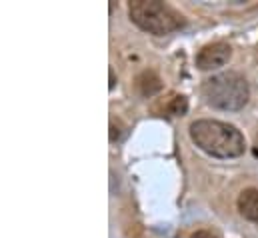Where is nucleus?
<instances>
[{"label":"nucleus","instance_id":"f257e3e1","mask_svg":"<svg viewBox=\"0 0 258 238\" xmlns=\"http://www.w3.org/2000/svg\"><path fill=\"white\" fill-rule=\"evenodd\" d=\"M192 144L212 158H238L246 150L244 134L230 122L198 118L188 126Z\"/></svg>","mask_w":258,"mask_h":238},{"label":"nucleus","instance_id":"f03ea898","mask_svg":"<svg viewBox=\"0 0 258 238\" xmlns=\"http://www.w3.org/2000/svg\"><path fill=\"white\" fill-rule=\"evenodd\" d=\"M200 92L208 106L216 110H226V112L242 110L250 100L248 80L240 72H234V70L208 76L202 82Z\"/></svg>","mask_w":258,"mask_h":238},{"label":"nucleus","instance_id":"7ed1b4c3","mask_svg":"<svg viewBox=\"0 0 258 238\" xmlns=\"http://www.w3.org/2000/svg\"><path fill=\"white\" fill-rule=\"evenodd\" d=\"M130 20L152 36H166L186 26L184 14L160 0H132L128 2Z\"/></svg>","mask_w":258,"mask_h":238},{"label":"nucleus","instance_id":"20e7f679","mask_svg":"<svg viewBox=\"0 0 258 238\" xmlns=\"http://www.w3.org/2000/svg\"><path fill=\"white\" fill-rule=\"evenodd\" d=\"M232 58V46L228 42H222V40H216V42H208L204 44L196 56H194V64L198 70H216L224 64H228V60Z\"/></svg>","mask_w":258,"mask_h":238},{"label":"nucleus","instance_id":"39448f33","mask_svg":"<svg viewBox=\"0 0 258 238\" xmlns=\"http://www.w3.org/2000/svg\"><path fill=\"white\" fill-rule=\"evenodd\" d=\"M236 210H238V214H240L244 220L258 224V188L256 186L244 188V190L238 194V198H236Z\"/></svg>","mask_w":258,"mask_h":238},{"label":"nucleus","instance_id":"423d86ee","mask_svg":"<svg viewBox=\"0 0 258 238\" xmlns=\"http://www.w3.org/2000/svg\"><path fill=\"white\" fill-rule=\"evenodd\" d=\"M134 86L142 98H152L154 94H158L162 90V78L154 70H142L136 76Z\"/></svg>","mask_w":258,"mask_h":238},{"label":"nucleus","instance_id":"0eeeda50","mask_svg":"<svg viewBox=\"0 0 258 238\" xmlns=\"http://www.w3.org/2000/svg\"><path fill=\"white\" fill-rule=\"evenodd\" d=\"M166 112L170 116H184L188 112V98L182 94H172L166 102Z\"/></svg>","mask_w":258,"mask_h":238},{"label":"nucleus","instance_id":"6e6552de","mask_svg":"<svg viewBox=\"0 0 258 238\" xmlns=\"http://www.w3.org/2000/svg\"><path fill=\"white\" fill-rule=\"evenodd\" d=\"M120 136H122V124L118 122V120H110V142H116V140H120Z\"/></svg>","mask_w":258,"mask_h":238},{"label":"nucleus","instance_id":"1a4fd4ad","mask_svg":"<svg viewBox=\"0 0 258 238\" xmlns=\"http://www.w3.org/2000/svg\"><path fill=\"white\" fill-rule=\"evenodd\" d=\"M188 238H218L212 230H196Z\"/></svg>","mask_w":258,"mask_h":238},{"label":"nucleus","instance_id":"9d476101","mask_svg":"<svg viewBox=\"0 0 258 238\" xmlns=\"http://www.w3.org/2000/svg\"><path fill=\"white\" fill-rule=\"evenodd\" d=\"M108 76H110L108 88H110V90H114V86H116V76H114V68H110V70H108Z\"/></svg>","mask_w":258,"mask_h":238},{"label":"nucleus","instance_id":"9b49d317","mask_svg":"<svg viewBox=\"0 0 258 238\" xmlns=\"http://www.w3.org/2000/svg\"><path fill=\"white\" fill-rule=\"evenodd\" d=\"M252 154H254V158H258V132L254 134V142H252Z\"/></svg>","mask_w":258,"mask_h":238}]
</instances>
